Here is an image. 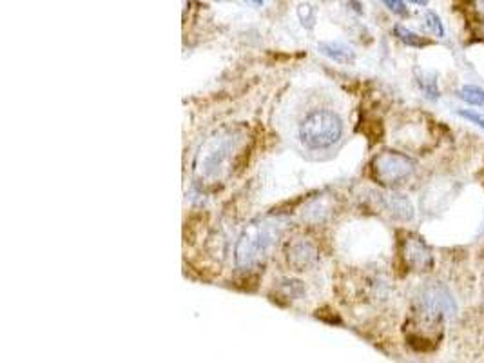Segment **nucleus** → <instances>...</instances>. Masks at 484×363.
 Returning a JSON list of instances; mask_svg holds the SVG:
<instances>
[{
  "label": "nucleus",
  "instance_id": "nucleus-8",
  "mask_svg": "<svg viewBox=\"0 0 484 363\" xmlns=\"http://www.w3.org/2000/svg\"><path fill=\"white\" fill-rule=\"evenodd\" d=\"M319 53L338 64H352L356 60V51L343 42H319Z\"/></svg>",
  "mask_w": 484,
  "mask_h": 363
},
{
  "label": "nucleus",
  "instance_id": "nucleus-13",
  "mask_svg": "<svg viewBox=\"0 0 484 363\" xmlns=\"http://www.w3.org/2000/svg\"><path fill=\"white\" fill-rule=\"evenodd\" d=\"M424 26L428 27L433 35L439 37V39L445 37L446 31H445V26H442L441 18H439V15L435 13V11H432V9H426V11H424Z\"/></svg>",
  "mask_w": 484,
  "mask_h": 363
},
{
  "label": "nucleus",
  "instance_id": "nucleus-3",
  "mask_svg": "<svg viewBox=\"0 0 484 363\" xmlns=\"http://www.w3.org/2000/svg\"><path fill=\"white\" fill-rule=\"evenodd\" d=\"M279 238L278 225L274 224H260L250 225L249 229L241 233L240 240L236 243L234 262L238 269H253L263 258L269 256L272 247L276 246Z\"/></svg>",
  "mask_w": 484,
  "mask_h": 363
},
{
  "label": "nucleus",
  "instance_id": "nucleus-12",
  "mask_svg": "<svg viewBox=\"0 0 484 363\" xmlns=\"http://www.w3.org/2000/svg\"><path fill=\"white\" fill-rule=\"evenodd\" d=\"M457 96L463 102L470 106H476V108L484 109V89L479 86H463L457 91Z\"/></svg>",
  "mask_w": 484,
  "mask_h": 363
},
{
  "label": "nucleus",
  "instance_id": "nucleus-4",
  "mask_svg": "<svg viewBox=\"0 0 484 363\" xmlns=\"http://www.w3.org/2000/svg\"><path fill=\"white\" fill-rule=\"evenodd\" d=\"M370 171L377 184L385 187H395L405 184L416 171V162L405 153L383 151L374 156Z\"/></svg>",
  "mask_w": 484,
  "mask_h": 363
},
{
  "label": "nucleus",
  "instance_id": "nucleus-16",
  "mask_svg": "<svg viewBox=\"0 0 484 363\" xmlns=\"http://www.w3.org/2000/svg\"><path fill=\"white\" fill-rule=\"evenodd\" d=\"M383 4L390 9L392 13L401 15V17H407L408 15V8H407V4H405L403 0H383Z\"/></svg>",
  "mask_w": 484,
  "mask_h": 363
},
{
  "label": "nucleus",
  "instance_id": "nucleus-17",
  "mask_svg": "<svg viewBox=\"0 0 484 363\" xmlns=\"http://www.w3.org/2000/svg\"><path fill=\"white\" fill-rule=\"evenodd\" d=\"M473 8H476L477 15L480 17V20H484V0H476L473 2Z\"/></svg>",
  "mask_w": 484,
  "mask_h": 363
},
{
  "label": "nucleus",
  "instance_id": "nucleus-5",
  "mask_svg": "<svg viewBox=\"0 0 484 363\" xmlns=\"http://www.w3.org/2000/svg\"><path fill=\"white\" fill-rule=\"evenodd\" d=\"M401 256L412 271H430L433 267L432 249L417 234H407L401 240Z\"/></svg>",
  "mask_w": 484,
  "mask_h": 363
},
{
  "label": "nucleus",
  "instance_id": "nucleus-18",
  "mask_svg": "<svg viewBox=\"0 0 484 363\" xmlns=\"http://www.w3.org/2000/svg\"><path fill=\"white\" fill-rule=\"evenodd\" d=\"M410 2H414V4H417V6H426V4H428V0H410Z\"/></svg>",
  "mask_w": 484,
  "mask_h": 363
},
{
  "label": "nucleus",
  "instance_id": "nucleus-10",
  "mask_svg": "<svg viewBox=\"0 0 484 363\" xmlns=\"http://www.w3.org/2000/svg\"><path fill=\"white\" fill-rule=\"evenodd\" d=\"M417 84H419L421 91H423L424 96L428 100H438L441 96L438 75L433 73V71H421V73H417Z\"/></svg>",
  "mask_w": 484,
  "mask_h": 363
},
{
  "label": "nucleus",
  "instance_id": "nucleus-7",
  "mask_svg": "<svg viewBox=\"0 0 484 363\" xmlns=\"http://www.w3.org/2000/svg\"><path fill=\"white\" fill-rule=\"evenodd\" d=\"M317 260H319V256H317L316 247L310 242L298 240V242L288 246L287 262L296 271H307V269L314 267L317 264Z\"/></svg>",
  "mask_w": 484,
  "mask_h": 363
},
{
  "label": "nucleus",
  "instance_id": "nucleus-11",
  "mask_svg": "<svg viewBox=\"0 0 484 363\" xmlns=\"http://www.w3.org/2000/svg\"><path fill=\"white\" fill-rule=\"evenodd\" d=\"M394 35L397 37V40H401V42L410 46V48H424V46H428L430 44V40L423 39V37H419L417 33H414V31L407 30V27L401 26V24L394 26Z\"/></svg>",
  "mask_w": 484,
  "mask_h": 363
},
{
  "label": "nucleus",
  "instance_id": "nucleus-14",
  "mask_svg": "<svg viewBox=\"0 0 484 363\" xmlns=\"http://www.w3.org/2000/svg\"><path fill=\"white\" fill-rule=\"evenodd\" d=\"M298 17H300L301 24L307 30H312L314 24H316V9L312 8L310 4H300L298 6Z\"/></svg>",
  "mask_w": 484,
  "mask_h": 363
},
{
  "label": "nucleus",
  "instance_id": "nucleus-19",
  "mask_svg": "<svg viewBox=\"0 0 484 363\" xmlns=\"http://www.w3.org/2000/svg\"><path fill=\"white\" fill-rule=\"evenodd\" d=\"M253 2H254V4H256V6H262V4H263V0H253Z\"/></svg>",
  "mask_w": 484,
  "mask_h": 363
},
{
  "label": "nucleus",
  "instance_id": "nucleus-1",
  "mask_svg": "<svg viewBox=\"0 0 484 363\" xmlns=\"http://www.w3.org/2000/svg\"><path fill=\"white\" fill-rule=\"evenodd\" d=\"M343 136V120L332 109L316 108L305 113L298 124V139L310 151H325Z\"/></svg>",
  "mask_w": 484,
  "mask_h": 363
},
{
  "label": "nucleus",
  "instance_id": "nucleus-15",
  "mask_svg": "<svg viewBox=\"0 0 484 363\" xmlns=\"http://www.w3.org/2000/svg\"><path fill=\"white\" fill-rule=\"evenodd\" d=\"M457 115L459 117H463L464 120L471 122V124H476L477 127H480V129L484 131V117L480 115V113L471 111V109H459Z\"/></svg>",
  "mask_w": 484,
  "mask_h": 363
},
{
  "label": "nucleus",
  "instance_id": "nucleus-6",
  "mask_svg": "<svg viewBox=\"0 0 484 363\" xmlns=\"http://www.w3.org/2000/svg\"><path fill=\"white\" fill-rule=\"evenodd\" d=\"M231 151V140L229 136H216L210 140L200 153V171L205 177H216L222 165L227 160Z\"/></svg>",
  "mask_w": 484,
  "mask_h": 363
},
{
  "label": "nucleus",
  "instance_id": "nucleus-2",
  "mask_svg": "<svg viewBox=\"0 0 484 363\" xmlns=\"http://www.w3.org/2000/svg\"><path fill=\"white\" fill-rule=\"evenodd\" d=\"M457 314V302L454 294L441 281H428L416 296V316L419 325L428 329L441 327L446 320Z\"/></svg>",
  "mask_w": 484,
  "mask_h": 363
},
{
  "label": "nucleus",
  "instance_id": "nucleus-9",
  "mask_svg": "<svg viewBox=\"0 0 484 363\" xmlns=\"http://www.w3.org/2000/svg\"><path fill=\"white\" fill-rule=\"evenodd\" d=\"M383 202H385L386 211H390L392 217L397 218V220H412L414 218V208L405 195L392 193V195H386Z\"/></svg>",
  "mask_w": 484,
  "mask_h": 363
}]
</instances>
